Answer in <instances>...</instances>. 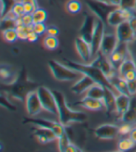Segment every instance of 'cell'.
Instances as JSON below:
<instances>
[{
	"mask_svg": "<svg viewBox=\"0 0 136 152\" xmlns=\"http://www.w3.org/2000/svg\"><path fill=\"white\" fill-rule=\"evenodd\" d=\"M37 87V83L30 79L25 69L21 68L15 81L10 85H4L2 91L7 92V96H10L19 101H25L27 95L32 91L36 90Z\"/></svg>",
	"mask_w": 136,
	"mask_h": 152,
	"instance_id": "cell-1",
	"label": "cell"
},
{
	"mask_svg": "<svg viewBox=\"0 0 136 152\" xmlns=\"http://www.w3.org/2000/svg\"><path fill=\"white\" fill-rule=\"evenodd\" d=\"M55 96L59 121L64 126L71 125L75 123H82L87 119V115L82 111L72 110L66 102V97L63 92L59 90L52 91Z\"/></svg>",
	"mask_w": 136,
	"mask_h": 152,
	"instance_id": "cell-2",
	"label": "cell"
},
{
	"mask_svg": "<svg viewBox=\"0 0 136 152\" xmlns=\"http://www.w3.org/2000/svg\"><path fill=\"white\" fill-rule=\"evenodd\" d=\"M64 60H65V64L67 66H69L70 68H72V69H74L75 71H77L82 74L89 76L90 78H92L95 81V83H100V85L103 86L104 87L110 88L111 90L115 91L116 93L118 94L116 88L113 86L109 79L105 76V74L103 72V71L100 68L95 67L90 63H85V62L79 63V62L72 61V60H69V59H64Z\"/></svg>",
	"mask_w": 136,
	"mask_h": 152,
	"instance_id": "cell-3",
	"label": "cell"
},
{
	"mask_svg": "<svg viewBox=\"0 0 136 152\" xmlns=\"http://www.w3.org/2000/svg\"><path fill=\"white\" fill-rule=\"evenodd\" d=\"M48 66L53 75V77L60 82H70L75 80L83 74L75 71L66 64H63L54 59H50L48 62Z\"/></svg>",
	"mask_w": 136,
	"mask_h": 152,
	"instance_id": "cell-4",
	"label": "cell"
},
{
	"mask_svg": "<svg viewBox=\"0 0 136 152\" xmlns=\"http://www.w3.org/2000/svg\"><path fill=\"white\" fill-rule=\"evenodd\" d=\"M85 2L89 10L95 15L97 19L103 21L105 25H107V18L109 14L117 7H118L109 3L98 1V0H85Z\"/></svg>",
	"mask_w": 136,
	"mask_h": 152,
	"instance_id": "cell-5",
	"label": "cell"
},
{
	"mask_svg": "<svg viewBox=\"0 0 136 152\" xmlns=\"http://www.w3.org/2000/svg\"><path fill=\"white\" fill-rule=\"evenodd\" d=\"M37 94H38L39 99L41 102V105L43 107V110L50 112L52 115L58 116V107L56 98L51 90H50L48 87L39 86L37 87Z\"/></svg>",
	"mask_w": 136,
	"mask_h": 152,
	"instance_id": "cell-6",
	"label": "cell"
},
{
	"mask_svg": "<svg viewBox=\"0 0 136 152\" xmlns=\"http://www.w3.org/2000/svg\"><path fill=\"white\" fill-rule=\"evenodd\" d=\"M24 124H32L34 126L37 127H42V128H48L51 129L53 131L56 135L57 139L62 136L63 134L65 132V126L63 125L60 121H50L47 119H41V118H24Z\"/></svg>",
	"mask_w": 136,
	"mask_h": 152,
	"instance_id": "cell-7",
	"label": "cell"
},
{
	"mask_svg": "<svg viewBox=\"0 0 136 152\" xmlns=\"http://www.w3.org/2000/svg\"><path fill=\"white\" fill-rule=\"evenodd\" d=\"M134 13L133 10L124 9V7H118L113 10L107 18V25L111 27H117L118 25L128 21Z\"/></svg>",
	"mask_w": 136,
	"mask_h": 152,
	"instance_id": "cell-8",
	"label": "cell"
},
{
	"mask_svg": "<svg viewBox=\"0 0 136 152\" xmlns=\"http://www.w3.org/2000/svg\"><path fill=\"white\" fill-rule=\"evenodd\" d=\"M96 16L93 14L85 13L84 20L79 29V36L82 37L85 41L90 44L92 39V35L94 33L95 24H96Z\"/></svg>",
	"mask_w": 136,
	"mask_h": 152,
	"instance_id": "cell-9",
	"label": "cell"
},
{
	"mask_svg": "<svg viewBox=\"0 0 136 152\" xmlns=\"http://www.w3.org/2000/svg\"><path fill=\"white\" fill-rule=\"evenodd\" d=\"M104 33H105V24L103 23V21H102L99 19H97L94 33L92 35V42H90L92 58H94L98 53L100 52V48H101V45H102V41H103Z\"/></svg>",
	"mask_w": 136,
	"mask_h": 152,
	"instance_id": "cell-10",
	"label": "cell"
},
{
	"mask_svg": "<svg viewBox=\"0 0 136 152\" xmlns=\"http://www.w3.org/2000/svg\"><path fill=\"white\" fill-rule=\"evenodd\" d=\"M118 43L119 41H118V38L116 33L105 32L103 38V41H102L100 52L103 55L109 57L117 48Z\"/></svg>",
	"mask_w": 136,
	"mask_h": 152,
	"instance_id": "cell-11",
	"label": "cell"
},
{
	"mask_svg": "<svg viewBox=\"0 0 136 152\" xmlns=\"http://www.w3.org/2000/svg\"><path fill=\"white\" fill-rule=\"evenodd\" d=\"M119 134V127L116 124H104L94 129V134L97 138L102 140H110L116 138Z\"/></svg>",
	"mask_w": 136,
	"mask_h": 152,
	"instance_id": "cell-12",
	"label": "cell"
},
{
	"mask_svg": "<svg viewBox=\"0 0 136 152\" xmlns=\"http://www.w3.org/2000/svg\"><path fill=\"white\" fill-rule=\"evenodd\" d=\"M25 105H26V110L30 116H36L37 114L40 113V111L43 110V107L41 105L37 90H34L30 92L25 99Z\"/></svg>",
	"mask_w": 136,
	"mask_h": 152,
	"instance_id": "cell-13",
	"label": "cell"
},
{
	"mask_svg": "<svg viewBox=\"0 0 136 152\" xmlns=\"http://www.w3.org/2000/svg\"><path fill=\"white\" fill-rule=\"evenodd\" d=\"M75 47L77 49L79 57L85 63H90L92 60V53L90 44L85 41L82 37L78 36L75 41Z\"/></svg>",
	"mask_w": 136,
	"mask_h": 152,
	"instance_id": "cell-14",
	"label": "cell"
},
{
	"mask_svg": "<svg viewBox=\"0 0 136 152\" xmlns=\"http://www.w3.org/2000/svg\"><path fill=\"white\" fill-rule=\"evenodd\" d=\"M116 34L119 43L130 44L135 40L133 31L128 21H125L116 27Z\"/></svg>",
	"mask_w": 136,
	"mask_h": 152,
	"instance_id": "cell-15",
	"label": "cell"
},
{
	"mask_svg": "<svg viewBox=\"0 0 136 152\" xmlns=\"http://www.w3.org/2000/svg\"><path fill=\"white\" fill-rule=\"evenodd\" d=\"M73 105H77L79 106V107H83L84 109L93 111L105 110V105L103 99H96V98H92L87 96L79 101L73 103Z\"/></svg>",
	"mask_w": 136,
	"mask_h": 152,
	"instance_id": "cell-16",
	"label": "cell"
},
{
	"mask_svg": "<svg viewBox=\"0 0 136 152\" xmlns=\"http://www.w3.org/2000/svg\"><path fill=\"white\" fill-rule=\"evenodd\" d=\"M32 131H33L34 136H35L36 139L38 140L41 144H47L49 142L54 141L57 139L56 134L52 131L51 129L35 126L32 129Z\"/></svg>",
	"mask_w": 136,
	"mask_h": 152,
	"instance_id": "cell-17",
	"label": "cell"
},
{
	"mask_svg": "<svg viewBox=\"0 0 136 152\" xmlns=\"http://www.w3.org/2000/svg\"><path fill=\"white\" fill-rule=\"evenodd\" d=\"M94 83H95V81L92 78H90L88 75L83 74L79 78V80H78L72 86L71 91L74 94L81 95L83 93H86L87 90L92 86H93Z\"/></svg>",
	"mask_w": 136,
	"mask_h": 152,
	"instance_id": "cell-18",
	"label": "cell"
},
{
	"mask_svg": "<svg viewBox=\"0 0 136 152\" xmlns=\"http://www.w3.org/2000/svg\"><path fill=\"white\" fill-rule=\"evenodd\" d=\"M120 119L125 124L136 125V95L132 96L129 108H128L123 115L120 117Z\"/></svg>",
	"mask_w": 136,
	"mask_h": 152,
	"instance_id": "cell-19",
	"label": "cell"
},
{
	"mask_svg": "<svg viewBox=\"0 0 136 152\" xmlns=\"http://www.w3.org/2000/svg\"><path fill=\"white\" fill-rule=\"evenodd\" d=\"M132 96L126 94H118L116 95V112L121 117L126 112L131 103Z\"/></svg>",
	"mask_w": 136,
	"mask_h": 152,
	"instance_id": "cell-20",
	"label": "cell"
},
{
	"mask_svg": "<svg viewBox=\"0 0 136 152\" xmlns=\"http://www.w3.org/2000/svg\"><path fill=\"white\" fill-rule=\"evenodd\" d=\"M104 90L105 92L103 100L105 105V110L109 113L114 112L116 111V95H118V93H116L115 91H113L107 87H104Z\"/></svg>",
	"mask_w": 136,
	"mask_h": 152,
	"instance_id": "cell-21",
	"label": "cell"
},
{
	"mask_svg": "<svg viewBox=\"0 0 136 152\" xmlns=\"http://www.w3.org/2000/svg\"><path fill=\"white\" fill-rule=\"evenodd\" d=\"M19 72H15L12 69H10V65H7V68H5L4 63L1 66V70H0V75H1V81L3 85H10L12 83L15 79L17 78Z\"/></svg>",
	"mask_w": 136,
	"mask_h": 152,
	"instance_id": "cell-22",
	"label": "cell"
},
{
	"mask_svg": "<svg viewBox=\"0 0 136 152\" xmlns=\"http://www.w3.org/2000/svg\"><path fill=\"white\" fill-rule=\"evenodd\" d=\"M110 83L113 85L116 88V90L118 91V93L120 94H126V95H129V90H128V86H127V81L122 77V76H120L119 73L115 75L114 77H112L109 79Z\"/></svg>",
	"mask_w": 136,
	"mask_h": 152,
	"instance_id": "cell-23",
	"label": "cell"
},
{
	"mask_svg": "<svg viewBox=\"0 0 136 152\" xmlns=\"http://www.w3.org/2000/svg\"><path fill=\"white\" fill-rule=\"evenodd\" d=\"M132 54H131L130 56H128L124 60L123 62L120 64V66L118 67V73L120 76H123L130 71H132V70H136V61L134 60L133 57L132 56Z\"/></svg>",
	"mask_w": 136,
	"mask_h": 152,
	"instance_id": "cell-24",
	"label": "cell"
},
{
	"mask_svg": "<svg viewBox=\"0 0 136 152\" xmlns=\"http://www.w3.org/2000/svg\"><path fill=\"white\" fill-rule=\"evenodd\" d=\"M104 92V86L100 85V83H95L93 86H92L87 90L86 96L92 98H96V99H103Z\"/></svg>",
	"mask_w": 136,
	"mask_h": 152,
	"instance_id": "cell-25",
	"label": "cell"
},
{
	"mask_svg": "<svg viewBox=\"0 0 136 152\" xmlns=\"http://www.w3.org/2000/svg\"><path fill=\"white\" fill-rule=\"evenodd\" d=\"M34 23H40V22H45L48 19V13L44 9L37 7V9L32 14Z\"/></svg>",
	"mask_w": 136,
	"mask_h": 152,
	"instance_id": "cell-26",
	"label": "cell"
},
{
	"mask_svg": "<svg viewBox=\"0 0 136 152\" xmlns=\"http://www.w3.org/2000/svg\"><path fill=\"white\" fill-rule=\"evenodd\" d=\"M2 36H3V39L7 43H14L17 39H19L17 29L4 30V31H2Z\"/></svg>",
	"mask_w": 136,
	"mask_h": 152,
	"instance_id": "cell-27",
	"label": "cell"
},
{
	"mask_svg": "<svg viewBox=\"0 0 136 152\" xmlns=\"http://www.w3.org/2000/svg\"><path fill=\"white\" fill-rule=\"evenodd\" d=\"M44 47L49 50H55L59 45V40L56 36L47 35L44 38Z\"/></svg>",
	"mask_w": 136,
	"mask_h": 152,
	"instance_id": "cell-28",
	"label": "cell"
},
{
	"mask_svg": "<svg viewBox=\"0 0 136 152\" xmlns=\"http://www.w3.org/2000/svg\"><path fill=\"white\" fill-rule=\"evenodd\" d=\"M135 143L129 138H121L118 143V150L119 151H129L133 148Z\"/></svg>",
	"mask_w": 136,
	"mask_h": 152,
	"instance_id": "cell-29",
	"label": "cell"
},
{
	"mask_svg": "<svg viewBox=\"0 0 136 152\" xmlns=\"http://www.w3.org/2000/svg\"><path fill=\"white\" fill-rule=\"evenodd\" d=\"M71 144V139L69 137V135L67 134L66 133V130L65 132L63 134L62 136H60L58 138V148H59V150L62 151V152H64L66 151V148H68Z\"/></svg>",
	"mask_w": 136,
	"mask_h": 152,
	"instance_id": "cell-30",
	"label": "cell"
},
{
	"mask_svg": "<svg viewBox=\"0 0 136 152\" xmlns=\"http://www.w3.org/2000/svg\"><path fill=\"white\" fill-rule=\"evenodd\" d=\"M81 2L79 0H69L66 4V10L71 14H77L81 10Z\"/></svg>",
	"mask_w": 136,
	"mask_h": 152,
	"instance_id": "cell-31",
	"label": "cell"
},
{
	"mask_svg": "<svg viewBox=\"0 0 136 152\" xmlns=\"http://www.w3.org/2000/svg\"><path fill=\"white\" fill-rule=\"evenodd\" d=\"M17 28V19H11L9 17L1 18V31L7 29H16Z\"/></svg>",
	"mask_w": 136,
	"mask_h": 152,
	"instance_id": "cell-32",
	"label": "cell"
},
{
	"mask_svg": "<svg viewBox=\"0 0 136 152\" xmlns=\"http://www.w3.org/2000/svg\"><path fill=\"white\" fill-rule=\"evenodd\" d=\"M18 37L21 40H27L28 34L33 31V25L31 26H24V25H18L17 26Z\"/></svg>",
	"mask_w": 136,
	"mask_h": 152,
	"instance_id": "cell-33",
	"label": "cell"
},
{
	"mask_svg": "<svg viewBox=\"0 0 136 152\" xmlns=\"http://www.w3.org/2000/svg\"><path fill=\"white\" fill-rule=\"evenodd\" d=\"M10 11L16 16L17 18H21L22 15L25 14L24 12V3H21V1H16L15 4L12 6Z\"/></svg>",
	"mask_w": 136,
	"mask_h": 152,
	"instance_id": "cell-34",
	"label": "cell"
},
{
	"mask_svg": "<svg viewBox=\"0 0 136 152\" xmlns=\"http://www.w3.org/2000/svg\"><path fill=\"white\" fill-rule=\"evenodd\" d=\"M34 24V20L32 14H24L21 18L17 19V26L18 25H24V26H31Z\"/></svg>",
	"mask_w": 136,
	"mask_h": 152,
	"instance_id": "cell-35",
	"label": "cell"
},
{
	"mask_svg": "<svg viewBox=\"0 0 136 152\" xmlns=\"http://www.w3.org/2000/svg\"><path fill=\"white\" fill-rule=\"evenodd\" d=\"M16 0H1V17L5 16L11 10Z\"/></svg>",
	"mask_w": 136,
	"mask_h": 152,
	"instance_id": "cell-36",
	"label": "cell"
},
{
	"mask_svg": "<svg viewBox=\"0 0 136 152\" xmlns=\"http://www.w3.org/2000/svg\"><path fill=\"white\" fill-rule=\"evenodd\" d=\"M0 99H1V106L10 110H16V106H14L9 99L7 97V95H5V93L2 91L1 93V96H0Z\"/></svg>",
	"mask_w": 136,
	"mask_h": 152,
	"instance_id": "cell-37",
	"label": "cell"
},
{
	"mask_svg": "<svg viewBox=\"0 0 136 152\" xmlns=\"http://www.w3.org/2000/svg\"><path fill=\"white\" fill-rule=\"evenodd\" d=\"M47 26L45 24V22H40V23H34L33 24V31L36 33L38 35H41L46 33Z\"/></svg>",
	"mask_w": 136,
	"mask_h": 152,
	"instance_id": "cell-38",
	"label": "cell"
},
{
	"mask_svg": "<svg viewBox=\"0 0 136 152\" xmlns=\"http://www.w3.org/2000/svg\"><path fill=\"white\" fill-rule=\"evenodd\" d=\"M133 128V124H122L121 126H119V134L122 135H126V134H130L132 129Z\"/></svg>",
	"mask_w": 136,
	"mask_h": 152,
	"instance_id": "cell-39",
	"label": "cell"
},
{
	"mask_svg": "<svg viewBox=\"0 0 136 152\" xmlns=\"http://www.w3.org/2000/svg\"><path fill=\"white\" fill-rule=\"evenodd\" d=\"M128 90H129V94L131 96L136 95V79L132 81H127Z\"/></svg>",
	"mask_w": 136,
	"mask_h": 152,
	"instance_id": "cell-40",
	"label": "cell"
},
{
	"mask_svg": "<svg viewBox=\"0 0 136 152\" xmlns=\"http://www.w3.org/2000/svg\"><path fill=\"white\" fill-rule=\"evenodd\" d=\"M134 5H135V0H121L120 2V7H124V9L128 10H134Z\"/></svg>",
	"mask_w": 136,
	"mask_h": 152,
	"instance_id": "cell-41",
	"label": "cell"
},
{
	"mask_svg": "<svg viewBox=\"0 0 136 152\" xmlns=\"http://www.w3.org/2000/svg\"><path fill=\"white\" fill-rule=\"evenodd\" d=\"M128 22L130 23L132 31H133V34H134V37H135V40H136V13L134 12L132 16L130 18V20H128Z\"/></svg>",
	"mask_w": 136,
	"mask_h": 152,
	"instance_id": "cell-42",
	"label": "cell"
},
{
	"mask_svg": "<svg viewBox=\"0 0 136 152\" xmlns=\"http://www.w3.org/2000/svg\"><path fill=\"white\" fill-rule=\"evenodd\" d=\"M46 33H47V34H48V35L57 36V35L59 34V33H60V32H59V29H58L56 26L51 25V26H50V27H48V28H47Z\"/></svg>",
	"mask_w": 136,
	"mask_h": 152,
	"instance_id": "cell-43",
	"label": "cell"
},
{
	"mask_svg": "<svg viewBox=\"0 0 136 152\" xmlns=\"http://www.w3.org/2000/svg\"><path fill=\"white\" fill-rule=\"evenodd\" d=\"M123 78H124L126 81H132V80L136 79V70H132V71L128 72L123 76Z\"/></svg>",
	"mask_w": 136,
	"mask_h": 152,
	"instance_id": "cell-44",
	"label": "cell"
},
{
	"mask_svg": "<svg viewBox=\"0 0 136 152\" xmlns=\"http://www.w3.org/2000/svg\"><path fill=\"white\" fill-rule=\"evenodd\" d=\"M38 34L36 33H35L34 31H31L29 34H28V36H27V41L31 42V43H34L35 42L37 39H38Z\"/></svg>",
	"mask_w": 136,
	"mask_h": 152,
	"instance_id": "cell-45",
	"label": "cell"
},
{
	"mask_svg": "<svg viewBox=\"0 0 136 152\" xmlns=\"http://www.w3.org/2000/svg\"><path fill=\"white\" fill-rule=\"evenodd\" d=\"M24 12L26 14H33V12L37 9L36 7L31 4H24Z\"/></svg>",
	"mask_w": 136,
	"mask_h": 152,
	"instance_id": "cell-46",
	"label": "cell"
},
{
	"mask_svg": "<svg viewBox=\"0 0 136 152\" xmlns=\"http://www.w3.org/2000/svg\"><path fill=\"white\" fill-rule=\"evenodd\" d=\"M66 151H68V152H78V151H82V149L80 148H78L75 144H73L71 142V144L66 148Z\"/></svg>",
	"mask_w": 136,
	"mask_h": 152,
	"instance_id": "cell-47",
	"label": "cell"
},
{
	"mask_svg": "<svg viewBox=\"0 0 136 152\" xmlns=\"http://www.w3.org/2000/svg\"><path fill=\"white\" fill-rule=\"evenodd\" d=\"M129 137L136 144V125H134L133 128L132 129V131L129 134Z\"/></svg>",
	"mask_w": 136,
	"mask_h": 152,
	"instance_id": "cell-48",
	"label": "cell"
},
{
	"mask_svg": "<svg viewBox=\"0 0 136 152\" xmlns=\"http://www.w3.org/2000/svg\"><path fill=\"white\" fill-rule=\"evenodd\" d=\"M21 3L24 4H31L36 7H38V5H37V0H19Z\"/></svg>",
	"mask_w": 136,
	"mask_h": 152,
	"instance_id": "cell-49",
	"label": "cell"
},
{
	"mask_svg": "<svg viewBox=\"0 0 136 152\" xmlns=\"http://www.w3.org/2000/svg\"><path fill=\"white\" fill-rule=\"evenodd\" d=\"M107 2L111 5L120 7V2H121V0H107Z\"/></svg>",
	"mask_w": 136,
	"mask_h": 152,
	"instance_id": "cell-50",
	"label": "cell"
},
{
	"mask_svg": "<svg viewBox=\"0 0 136 152\" xmlns=\"http://www.w3.org/2000/svg\"><path fill=\"white\" fill-rule=\"evenodd\" d=\"M133 11L136 13V0H135V5H134V10H133Z\"/></svg>",
	"mask_w": 136,
	"mask_h": 152,
	"instance_id": "cell-51",
	"label": "cell"
},
{
	"mask_svg": "<svg viewBox=\"0 0 136 152\" xmlns=\"http://www.w3.org/2000/svg\"><path fill=\"white\" fill-rule=\"evenodd\" d=\"M98 1H101V2H105V3H108L107 0H98Z\"/></svg>",
	"mask_w": 136,
	"mask_h": 152,
	"instance_id": "cell-52",
	"label": "cell"
}]
</instances>
